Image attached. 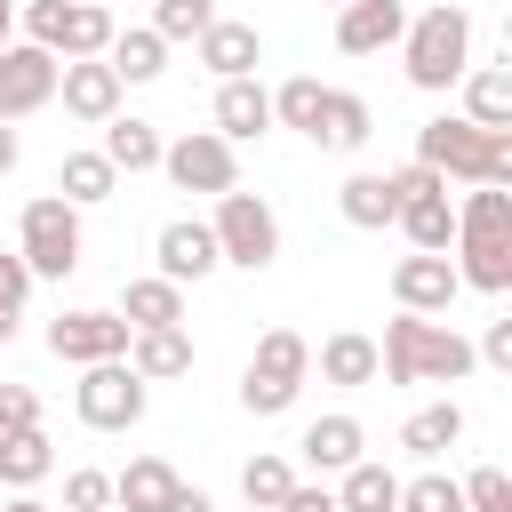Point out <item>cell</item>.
Listing matches in <instances>:
<instances>
[{
	"label": "cell",
	"instance_id": "13",
	"mask_svg": "<svg viewBox=\"0 0 512 512\" xmlns=\"http://www.w3.org/2000/svg\"><path fill=\"white\" fill-rule=\"evenodd\" d=\"M464 296V272H456V256H424V248H408L400 264H392V304L400 312H448Z\"/></svg>",
	"mask_w": 512,
	"mask_h": 512
},
{
	"label": "cell",
	"instance_id": "17",
	"mask_svg": "<svg viewBox=\"0 0 512 512\" xmlns=\"http://www.w3.org/2000/svg\"><path fill=\"white\" fill-rule=\"evenodd\" d=\"M336 216H344L352 232H384V224H400V184H392V168H384V176H376V168L344 176V192H336Z\"/></svg>",
	"mask_w": 512,
	"mask_h": 512
},
{
	"label": "cell",
	"instance_id": "19",
	"mask_svg": "<svg viewBox=\"0 0 512 512\" xmlns=\"http://www.w3.org/2000/svg\"><path fill=\"white\" fill-rule=\"evenodd\" d=\"M312 368H320L328 384H376V376H384V344L360 336V328H336V336L312 352Z\"/></svg>",
	"mask_w": 512,
	"mask_h": 512
},
{
	"label": "cell",
	"instance_id": "44",
	"mask_svg": "<svg viewBox=\"0 0 512 512\" xmlns=\"http://www.w3.org/2000/svg\"><path fill=\"white\" fill-rule=\"evenodd\" d=\"M480 360H488L496 376H512V312H504V320H488V336H480Z\"/></svg>",
	"mask_w": 512,
	"mask_h": 512
},
{
	"label": "cell",
	"instance_id": "22",
	"mask_svg": "<svg viewBox=\"0 0 512 512\" xmlns=\"http://www.w3.org/2000/svg\"><path fill=\"white\" fill-rule=\"evenodd\" d=\"M112 40H120L112 8H104V0H72V8H64V40H56V56H64V64H88V56H112Z\"/></svg>",
	"mask_w": 512,
	"mask_h": 512
},
{
	"label": "cell",
	"instance_id": "4",
	"mask_svg": "<svg viewBox=\"0 0 512 512\" xmlns=\"http://www.w3.org/2000/svg\"><path fill=\"white\" fill-rule=\"evenodd\" d=\"M400 72H408V88H424V96L456 88V80L472 72V16H464L456 0H440V8H424V16H408Z\"/></svg>",
	"mask_w": 512,
	"mask_h": 512
},
{
	"label": "cell",
	"instance_id": "9",
	"mask_svg": "<svg viewBox=\"0 0 512 512\" xmlns=\"http://www.w3.org/2000/svg\"><path fill=\"white\" fill-rule=\"evenodd\" d=\"M160 176H168L176 192H208V200H224V192H240V152H232V136L192 128V136H176V144H168Z\"/></svg>",
	"mask_w": 512,
	"mask_h": 512
},
{
	"label": "cell",
	"instance_id": "30",
	"mask_svg": "<svg viewBox=\"0 0 512 512\" xmlns=\"http://www.w3.org/2000/svg\"><path fill=\"white\" fill-rule=\"evenodd\" d=\"M400 232H408V248H424V256H456V200H448V192L408 200V208H400Z\"/></svg>",
	"mask_w": 512,
	"mask_h": 512
},
{
	"label": "cell",
	"instance_id": "34",
	"mask_svg": "<svg viewBox=\"0 0 512 512\" xmlns=\"http://www.w3.org/2000/svg\"><path fill=\"white\" fill-rule=\"evenodd\" d=\"M320 104H328V88H320L312 72H296V80H280V88H272L280 128H296V136H312V128H320Z\"/></svg>",
	"mask_w": 512,
	"mask_h": 512
},
{
	"label": "cell",
	"instance_id": "39",
	"mask_svg": "<svg viewBox=\"0 0 512 512\" xmlns=\"http://www.w3.org/2000/svg\"><path fill=\"white\" fill-rule=\"evenodd\" d=\"M464 504H472V512H512V472H504V464H480V472L464 480Z\"/></svg>",
	"mask_w": 512,
	"mask_h": 512
},
{
	"label": "cell",
	"instance_id": "3",
	"mask_svg": "<svg viewBox=\"0 0 512 512\" xmlns=\"http://www.w3.org/2000/svg\"><path fill=\"white\" fill-rule=\"evenodd\" d=\"M472 368H480V344H464L448 320H424V312L384 320V376L392 384H464Z\"/></svg>",
	"mask_w": 512,
	"mask_h": 512
},
{
	"label": "cell",
	"instance_id": "8",
	"mask_svg": "<svg viewBox=\"0 0 512 512\" xmlns=\"http://www.w3.org/2000/svg\"><path fill=\"white\" fill-rule=\"evenodd\" d=\"M208 224H216L224 264H240V272H264V264L280 256V216H272V200H264V192H224Z\"/></svg>",
	"mask_w": 512,
	"mask_h": 512
},
{
	"label": "cell",
	"instance_id": "5",
	"mask_svg": "<svg viewBox=\"0 0 512 512\" xmlns=\"http://www.w3.org/2000/svg\"><path fill=\"white\" fill-rule=\"evenodd\" d=\"M304 376H312V344L296 328H264L256 352H248V368H240V408L248 416H288L296 392H304Z\"/></svg>",
	"mask_w": 512,
	"mask_h": 512
},
{
	"label": "cell",
	"instance_id": "51",
	"mask_svg": "<svg viewBox=\"0 0 512 512\" xmlns=\"http://www.w3.org/2000/svg\"><path fill=\"white\" fill-rule=\"evenodd\" d=\"M328 8H352V0H328Z\"/></svg>",
	"mask_w": 512,
	"mask_h": 512
},
{
	"label": "cell",
	"instance_id": "11",
	"mask_svg": "<svg viewBox=\"0 0 512 512\" xmlns=\"http://www.w3.org/2000/svg\"><path fill=\"white\" fill-rule=\"evenodd\" d=\"M56 88H64V56H48L32 40L0 48V120H24L40 104H56Z\"/></svg>",
	"mask_w": 512,
	"mask_h": 512
},
{
	"label": "cell",
	"instance_id": "24",
	"mask_svg": "<svg viewBox=\"0 0 512 512\" xmlns=\"http://www.w3.org/2000/svg\"><path fill=\"white\" fill-rule=\"evenodd\" d=\"M184 480H176V464L168 456H136L128 472H112V496H120V512H168V496H176Z\"/></svg>",
	"mask_w": 512,
	"mask_h": 512
},
{
	"label": "cell",
	"instance_id": "47",
	"mask_svg": "<svg viewBox=\"0 0 512 512\" xmlns=\"http://www.w3.org/2000/svg\"><path fill=\"white\" fill-rule=\"evenodd\" d=\"M8 32H16V0H0V48H16Z\"/></svg>",
	"mask_w": 512,
	"mask_h": 512
},
{
	"label": "cell",
	"instance_id": "15",
	"mask_svg": "<svg viewBox=\"0 0 512 512\" xmlns=\"http://www.w3.org/2000/svg\"><path fill=\"white\" fill-rule=\"evenodd\" d=\"M120 88H128V80H120L104 56H88V64H64V88H56V96H64V112H72V120L112 128V120H120Z\"/></svg>",
	"mask_w": 512,
	"mask_h": 512
},
{
	"label": "cell",
	"instance_id": "46",
	"mask_svg": "<svg viewBox=\"0 0 512 512\" xmlns=\"http://www.w3.org/2000/svg\"><path fill=\"white\" fill-rule=\"evenodd\" d=\"M16 152H24V144H16V128H8V120H0V176H8V168H16Z\"/></svg>",
	"mask_w": 512,
	"mask_h": 512
},
{
	"label": "cell",
	"instance_id": "6",
	"mask_svg": "<svg viewBox=\"0 0 512 512\" xmlns=\"http://www.w3.org/2000/svg\"><path fill=\"white\" fill-rule=\"evenodd\" d=\"M16 248H24V264H32L40 280H64V272L80 264V208H72L64 192L24 200V216H16Z\"/></svg>",
	"mask_w": 512,
	"mask_h": 512
},
{
	"label": "cell",
	"instance_id": "33",
	"mask_svg": "<svg viewBox=\"0 0 512 512\" xmlns=\"http://www.w3.org/2000/svg\"><path fill=\"white\" fill-rule=\"evenodd\" d=\"M104 64H112L120 80H160V72H168V40H160L152 24H136V32H120V40H112V56H104Z\"/></svg>",
	"mask_w": 512,
	"mask_h": 512
},
{
	"label": "cell",
	"instance_id": "37",
	"mask_svg": "<svg viewBox=\"0 0 512 512\" xmlns=\"http://www.w3.org/2000/svg\"><path fill=\"white\" fill-rule=\"evenodd\" d=\"M400 512H472V504H464V480H448V472H416V480L400 488Z\"/></svg>",
	"mask_w": 512,
	"mask_h": 512
},
{
	"label": "cell",
	"instance_id": "41",
	"mask_svg": "<svg viewBox=\"0 0 512 512\" xmlns=\"http://www.w3.org/2000/svg\"><path fill=\"white\" fill-rule=\"evenodd\" d=\"M0 432H40V392L32 384H0Z\"/></svg>",
	"mask_w": 512,
	"mask_h": 512
},
{
	"label": "cell",
	"instance_id": "45",
	"mask_svg": "<svg viewBox=\"0 0 512 512\" xmlns=\"http://www.w3.org/2000/svg\"><path fill=\"white\" fill-rule=\"evenodd\" d=\"M168 512H216V504H208V488H176V496H168Z\"/></svg>",
	"mask_w": 512,
	"mask_h": 512
},
{
	"label": "cell",
	"instance_id": "50",
	"mask_svg": "<svg viewBox=\"0 0 512 512\" xmlns=\"http://www.w3.org/2000/svg\"><path fill=\"white\" fill-rule=\"evenodd\" d=\"M504 56H512V8H504Z\"/></svg>",
	"mask_w": 512,
	"mask_h": 512
},
{
	"label": "cell",
	"instance_id": "18",
	"mask_svg": "<svg viewBox=\"0 0 512 512\" xmlns=\"http://www.w3.org/2000/svg\"><path fill=\"white\" fill-rule=\"evenodd\" d=\"M280 112H272V88L264 80H216V136H232V144H248V136H264Z\"/></svg>",
	"mask_w": 512,
	"mask_h": 512
},
{
	"label": "cell",
	"instance_id": "28",
	"mask_svg": "<svg viewBox=\"0 0 512 512\" xmlns=\"http://www.w3.org/2000/svg\"><path fill=\"white\" fill-rule=\"evenodd\" d=\"M128 368H136L144 384H168V376H192V336H184V328H144V336L128 344Z\"/></svg>",
	"mask_w": 512,
	"mask_h": 512
},
{
	"label": "cell",
	"instance_id": "52",
	"mask_svg": "<svg viewBox=\"0 0 512 512\" xmlns=\"http://www.w3.org/2000/svg\"><path fill=\"white\" fill-rule=\"evenodd\" d=\"M248 512H264V504H248Z\"/></svg>",
	"mask_w": 512,
	"mask_h": 512
},
{
	"label": "cell",
	"instance_id": "16",
	"mask_svg": "<svg viewBox=\"0 0 512 512\" xmlns=\"http://www.w3.org/2000/svg\"><path fill=\"white\" fill-rule=\"evenodd\" d=\"M296 456H304L312 472H336V480H344V472L368 456V432H360V416L336 408V416H312V424L296 432Z\"/></svg>",
	"mask_w": 512,
	"mask_h": 512
},
{
	"label": "cell",
	"instance_id": "35",
	"mask_svg": "<svg viewBox=\"0 0 512 512\" xmlns=\"http://www.w3.org/2000/svg\"><path fill=\"white\" fill-rule=\"evenodd\" d=\"M288 488H296V464H288V456H248V464H240V496H248V504L280 512Z\"/></svg>",
	"mask_w": 512,
	"mask_h": 512
},
{
	"label": "cell",
	"instance_id": "10",
	"mask_svg": "<svg viewBox=\"0 0 512 512\" xmlns=\"http://www.w3.org/2000/svg\"><path fill=\"white\" fill-rule=\"evenodd\" d=\"M136 328L120 312H56L48 320V352L72 360V368H104V360H128Z\"/></svg>",
	"mask_w": 512,
	"mask_h": 512
},
{
	"label": "cell",
	"instance_id": "21",
	"mask_svg": "<svg viewBox=\"0 0 512 512\" xmlns=\"http://www.w3.org/2000/svg\"><path fill=\"white\" fill-rule=\"evenodd\" d=\"M120 320H128L136 336H144V328H184V288L160 280V272H144V280L120 288Z\"/></svg>",
	"mask_w": 512,
	"mask_h": 512
},
{
	"label": "cell",
	"instance_id": "2",
	"mask_svg": "<svg viewBox=\"0 0 512 512\" xmlns=\"http://www.w3.org/2000/svg\"><path fill=\"white\" fill-rule=\"evenodd\" d=\"M416 160L440 168L448 184H504L512 192V128H480L464 112H440L416 128Z\"/></svg>",
	"mask_w": 512,
	"mask_h": 512
},
{
	"label": "cell",
	"instance_id": "32",
	"mask_svg": "<svg viewBox=\"0 0 512 512\" xmlns=\"http://www.w3.org/2000/svg\"><path fill=\"white\" fill-rule=\"evenodd\" d=\"M464 440V408L456 400H424L408 424H400V448L408 456H440V448H456Z\"/></svg>",
	"mask_w": 512,
	"mask_h": 512
},
{
	"label": "cell",
	"instance_id": "38",
	"mask_svg": "<svg viewBox=\"0 0 512 512\" xmlns=\"http://www.w3.org/2000/svg\"><path fill=\"white\" fill-rule=\"evenodd\" d=\"M104 504H120L112 496V472H88V464L64 472V512H104Z\"/></svg>",
	"mask_w": 512,
	"mask_h": 512
},
{
	"label": "cell",
	"instance_id": "48",
	"mask_svg": "<svg viewBox=\"0 0 512 512\" xmlns=\"http://www.w3.org/2000/svg\"><path fill=\"white\" fill-rule=\"evenodd\" d=\"M0 512H48V504H40V496H8Z\"/></svg>",
	"mask_w": 512,
	"mask_h": 512
},
{
	"label": "cell",
	"instance_id": "36",
	"mask_svg": "<svg viewBox=\"0 0 512 512\" xmlns=\"http://www.w3.org/2000/svg\"><path fill=\"white\" fill-rule=\"evenodd\" d=\"M216 24H224L216 0H160V8H152V32H160V40H192V48H200Z\"/></svg>",
	"mask_w": 512,
	"mask_h": 512
},
{
	"label": "cell",
	"instance_id": "12",
	"mask_svg": "<svg viewBox=\"0 0 512 512\" xmlns=\"http://www.w3.org/2000/svg\"><path fill=\"white\" fill-rule=\"evenodd\" d=\"M152 256H160V280H176V288H192V280H208V272L224 264V248H216V224H208V216H168V224H160V240H152Z\"/></svg>",
	"mask_w": 512,
	"mask_h": 512
},
{
	"label": "cell",
	"instance_id": "29",
	"mask_svg": "<svg viewBox=\"0 0 512 512\" xmlns=\"http://www.w3.org/2000/svg\"><path fill=\"white\" fill-rule=\"evenodd\" d=\"M464 120H480V128H512V56L464 72Z\"/></svg>",
	"mask_w": 512,
	"mask_h": 512
},
{
	"label": "cell",
	"instance_id": "7",
	"mask_svg": "<svg viewBox=\"0 0 512 512\" xmlns=\"http://www.w3.org/2000/svg\"><path fill=\"white\" fill-rule=\"evenodd\" d=\"M72 408H80V424H88V432H136V424H144V408H152V384H144L128 360H104V368H80Z\"/></svg>",
	"mask_w": 512,
	"mask_h": 512
},
{
	"label": "cell",
	"instance_id": "26",
	"mask_svg": "<svg viewBox=\"0 0 512 512\" xmlns=\"http://www.w3.org/2000/svg\"><path fill=\"white\" fill-rule=\"evenodd\" d=\"M104 160H112L120 176H144V168H160V160H168V144H160V128H152V120L120 112V120L104 128Z\"/></svg>",
	"mask_w": 512,
	"mask_h": 512
},
{
	"label": "cell",
	"instance_id": "43",
	"mask_svg": "<svg viewBox=\"0 0 512 512\" xmlns=\"http://www.w3.org/2000/svg\"><path fill=\"white\" fill-rule=\"evenodd\" d=\"M280 512H344V504H336V488H328V480H296Z\"/></svg>",
	"mask_w": 512,
	"mask_h": 512
},
{
	"label": "cell",
	"instance_id": "49",
	"mask_svg": "<svg viewBox=\"0 0 512 512\" xmlns=\"http://www.w3.org/2000/svg\"><path fill=\"white\" fill-rule=\"evenodd\" d=\"M8 336H16V320H8V312H0V344H8Z\"/></svg>",
	"mask_w": 512,
	"mask_h": 512
},
{
	"label": "cell",
	"instance_id": "23",
	"mask_svg": "<svg viewBox=\"0 0 512 512\" xmlns=\"http://www.w3.org/2000/svg\"><path fill=\"white\" fill-rule=\"evenodd\" d=\"M368 128H376L368 96H352V88H328V104H320V128H312V144H320V152H360V144H368Z\"/></svg>",
	"mask_w": 512,
	"mask_h": 512
},
{
	"label": "cell",
	"instance_id": "40",
	"mask_svg": "<svg viewBox=\"0 0 512 512\" xmlns=\"http://www.w3.org/2000/svg\"><path fill=\"white\" fill-rule=\"evenodd\" d=\"M32 280H40V272L24 264V248H0V312H8V320L24 312V296H32Z\"/></svg>",
	"mask_w": 512,
	"mask_h": 512
},
{
	"label": "cell",
	"instance_id": "31",
	"mask_svg": "<svg viewBox=\"0 0 512 512\" xmlns=\"http://www.w3.org/2000/svg\"><path fill=\"white\" fill-rule=\"evenodd\" d=\"M400 488H408L400 472H384L376 456H360V464L336 480V504H344V512H400Z\"/></svg>",
	"mask_w": 512,
	"mask_h": 512
},
{
	"label": "cell",
	"instance_id": "42",
	"mask_svg": "<svg viewBox=\"0 0 512 512\" xmlns=\"http://www.w3.org/2000/svg\"><path fill=\"white\" fill-rule=\"evenodd\" d=\"M392 184H400V208H408V200H432V192H448V176H440V168H424V160L392 168Z\"/></svg>",
	"mask_w": 512,
	"mask_h": 512
},
{
	"label": "cell",
	"instance_id": "14",
	"mask_svg": "<svg viewBox=\"0 0 512 512\" xmlns=\"http://www.w3.org/2000/svg\"><path fill=\"white\" fill-rule=\"evenodd\" d=\"M400 40H408V8L400 0H352V8H336V48L344 56H384Z\"/></svg>",
	"mask_w": 512,
	"mask_h": 512
},
{
	"label": "cell",
	"instance_id": "1",
	"mask_svg": "<svg viewBox=\"0 0 512 512\" xmlns=\"http://www.w3.org/2000/svg\"><path fill=\"white\" fill-rule=\"evenodd\" d=\"M456 272L480 296L512 288V192L504 184H472L456 200Z\"/></svg>",
	"mask_w": 512,
	"mask_h": 512
},
{
	"label": "cell",
	"instance_id": "27",
	"mask_svg": "<svg viewBox=\"0 0 512 512\" xmlns=\"http://www.w3.org/2000/svg\"><path fill=\"white\" fill-rule=\"evenodd\" d=\"M56 192H64L72 208H96V200L120 192V168L104 160V144H96V152H64V160H56Z\"/></svg>",
	"mask_w": 512,
	"mask_h": 512
},
{
	"label": "cell",
	"instance_id": "25",
	"mask_svg": "<svg viewBox=\"0 0 512 512\" xmlns=\"http://www.w3.org/2000/svg\"><path fill=\"white\" fill-rule=\"evenodd\" d=\"M48 472H56V440L48 432H0V488L32 496Z\"/></svg>",
	"mask_w": 512,
	"mask_h": 512
},
{
	"label": "cell",
	"instance_id": "20",
	"mask_svg": "<svg viewBox=\"0 0 512 512\" xmlns=\"http://www.w3.org/2000/svg\"><path fill=\"white\" fill-rule=\"evenodd\" d=\"M200 64H208L216 80H256V64H264V40H256V24L224 16V24L200 40Z\"/></svg>",
	"mask_w": 512,
	"mask_h": 512
}]
</instances>
